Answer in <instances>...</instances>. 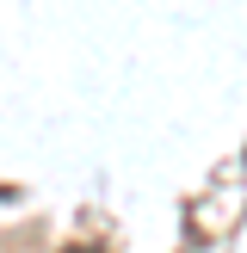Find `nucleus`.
Masks as SVG:
<instances>
[{"instance_id": "obj_1", "label": "nucleus", "mask_w": 247, "mask_h": 253, "mask_svg": "<svg viewBox=\"0 0 247 253\" xmlns=\"http://www.w3.org/2000/svg\"><path fill=\"white\" fill-rule=\"evenodd\" d=\"M68 253H99V247H68Z\"/></svg>"}]
</instances>
